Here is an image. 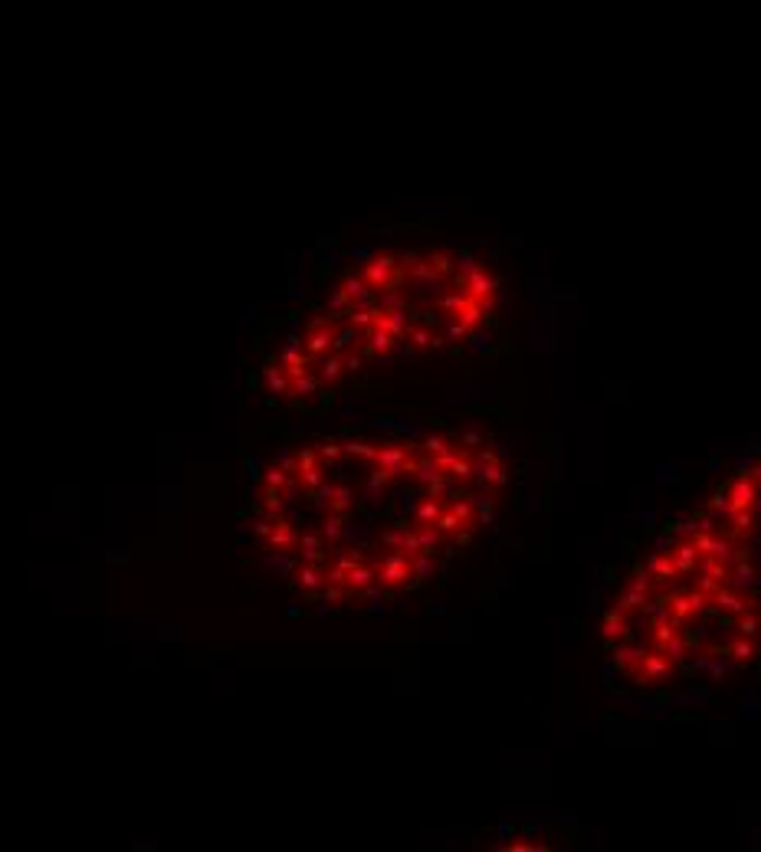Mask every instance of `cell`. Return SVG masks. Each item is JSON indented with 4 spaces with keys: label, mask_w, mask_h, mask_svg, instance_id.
Here are the masks:
<instances>
[{
    "label": "cell",
    "mask_w": 761,
    "mask_h": 852,
    "mask_svg": "<svg viewBox=\"0 0 761 852\" xmlns=\"http://www.w3.org/2000/svg\"><path fill=\"white\" fill-rule=\"evenodd\" d=\"M725 495H729L732 508H751L755 499H758V482H755L751 472H739V479H732V485H729Z\"/></svg>",
    "instance_id": "6da1fadb"
},
{
    "label": "cell",
    "mask_w": 761,
    "mask_h": 852,
    "mask_svg": "<svg viewBox=\"0 0 761 852\" xmlns=\"http://www.w3.org/2000/svg\"><path fill=\"white\" fill-rule=\"evenodd\" d=\"M640 669H643V679L647 682H666L673 675V659L663 649H656V652H649V656H643Z\"/></svg>",
    "instance_id": "7a4b0ae2"
},
{
    "label": "cell",
    "mask_w": 761,
    "mask_h": 852,
    "mask_svg": "<svg viewBox=\"0 0 761 852\" xmlns=\"http://www.w3.org/2000/svg\"><path fill=\"white\" fill-rule=\"evenodd\" d=\"M643 571L653 577V581H673V577H680V567H676V561H673V554H649L647 564H643Z\"/></svg>",
    "instance_id": "3957f363"
},
{
    "label": "cell",
    "mask_w": 761,
    "mask_h": 852,
    "mask_svg": "<svg viewBox=\"0 0 761 852\" xmlns=\"http://www.w3.org/2000/svg\"><path fill=\"white\" fill-rule=\"evenodd\" d=\"M712 600L719 603L722 610H729V613H735V616H741V613H748V610H755V600H748V597H741V590H715V597Z\"/></svg>",
    "instance_id": "277c9868"
},
{
    "label": "cell",
    "mask_w": 761,
    "mask_h": 852,
    "mask_svg": "<svg viewBox=\"0 0 761 852\" xmlns=\"http://www.w3.org/2000/svg\"><path fill=\"white\" fill-rule=\"evenodd\" d=\"M600 636H604L607 642L620 640V636H627V610L614 607V610L604 616V623H600Z\"/></svg>",
    "instance_id": "5b68a950"
},
{
    "label": "cell",
    "mask_w": 761,
    "mask_h": 852,
    "mask_svg": "<svg viewBox=\"0 0 761 852\" xmlns=\"http://www.w3.org/2000/svg\"><path fill=\"white\" fill-rule=\"evenodd\" d=\"M699 557H702V554L696 551V544H692V541H680L676 548H673V561H676L680 574L682 571H686V574L696 571V567H699Z\"/></svg>",
    "instance_id": "8992f818"
},
{
    "label": "cell",
    "mask_w": 761,
    "mask_h": 852,
    "mask_svg": "<svg viewBox=\"0 0 761 852\" xmlns=\"http://www.w3.org/2000/svg\"><path fill=\"white\" fill-rule=\"evenodd\" d=\"M732 587H735V590H758V574H755V567H751L745 557H739V561H735Z\"/></svg>",
    "instance_id": "52a82bcc"
},
{
    "label": "cell",
    "mask_w": 761,
    "mask_h": 852,
    "mask_svg": "<svg viewBox=\"0 0 761 852\" xmlns=\"http://www.w3.org/2000/svg\"><path fill=\"white\" fill-rule=\"evenodd\" d=\"M643 656H647V646H643V642L620 646V649L614 652V665H620V669H630V665H640V662H643Z\"/></svg>",
    "instance_id": "ba28073f"
},
{
    "label": "cell",
    "mask_w": 761,
    "mask_h": 852,
    "mask_svg": "<svg viewBox=\"0 0 761 852\" xmlns=\"http://www.w3.org/2000/svg\"><path fill=\"white\" fill-rule=\"evenodd\" d=\"M643 616H647L649 626H656V623H670V597L647 600V603H643Z\"/></svg>",
    "instance_id": "9c48e42d"
},
{
    "label": "cell",
    "mask_w": 761,
    "mask_h": 852,
    "mask_svg": "<svg viewBox=\"0 0 761 852\" xmlns=\"http://www.w3.org/2000/svg\"><path fill=\"white\" fill-rule=\"evenodd\" d=\"M666 705H696V708H702V705H709V685H696V689H689V692L682 695H673Z\"/></svg>",
    "instance_id": "30bf717a"
},
{
    "label": "cell",
    "mask_w": 761,
    "mask_h": 852,
    "mask_svg": "<svg viewBox=\"0 0 761 852\" xmlns=\"http://www.w3.org/2000/svg\"><path fill=\"white\" fill-rule=\"evenodd\" d=\"M729 525H732V534H748L751 528H755V511L751 508H732L729 515Z\"/></svg>",
    "instance_id": "8fae6325"
},
{
    "label": "cell",
    "mask_w": 761,
    "mask_h": 852,
    "mask_svg": "<svg viewBox=\"0 0 761 852\" xmlns=\"http://www.w3.org/2000/svg\"><path fill=\"white\" fill-rule=\"evenodd\" d=\"M729 656H732V662L735 665H741V662H748L751 656H755V642H751V636H735L732 640V646H729Z\"/></svg>",
    "instance_id": "7c38bea8"
},
{
    "label": "cell",
    "mask_w": 761,
    "mask_h": 852,
    "mask_svg": "<svg viewBox=\"0 0 761 852\" xmlns=\"http://www.w3.org/2000/svg\"><path fill=\"white\" fill-rule=\"evenodd\" d=\"M666 656H670L673 662H686V652H689V642H686V636H680V633H673L670 640L660 646Z\"/></svg>",
    "instance_id": "4fadbf2b"
},
{
    "label": "cell",
    "mask_w": 761,
    "mask_h": 852,
    "mask_svg": "<svg viewBox=\"0 0 761 852\" xmlns=\"http://www.w3.org/2000/svg\"><path fill=\"white\" fill-rule=\"evenodd\" d=\"M709 557H715L719 564H725V567H729V564H735L739 557H745V554L735 551V544H732L729 538H719V541H715V551H712Z\"/></svg>",
    "instance_id": "5bb4252c"
},
{
    "label": "cell",
    "mask_w": 761,
    "mask_h": 852,
    "mask_svg": "<svg viewBox=\"0 0 761 852\" xmlns=\"http://www.w3.org/2000/svg\"><path fill=\"white\" fill-rule=\"evenodd\" d=\"M735 669V662H732V656H712V662H709V682H722L729 672Z\"/></svg>",
    "instance_id": "9a60e30c"
},
{
    "label": "cell",
    "mask_w": 761,
    "mask_h": 852,
    "mask_svg": "<svg viewBox=\"0 0 761 852\" xmlns=\"http://www.w3.org/2000/svg\"><path fill=\"white\" fill-rule=\"evenodd\" d=\"M647 600H649V593H640V590H630V587H627V590L620 593L617 607H620V610H627V613L630 610L637 613V610H643V603H647Z\"/></svg>",
    "instance_id": "2e32d148"
},
{
    "label": "cell",
    "mask_w": 761,
    "mask_h": 852,
    "mask_svg": "<svg viewBox=\"0 0 761 852\" xmlns=\"http://www.w3.org/2000/svg\"><path fill=\"white\" fill-rule=\"evenodd\" d=\"M627 587L630 590H640V593H649L653 590V577H649L647 571H633L630 574V581H627Z\"/></svg>",
    "instance_id": "e0dca14e"
},
{
    "label": "cell",
    "mask_w": 761,
    "mask_h": 852,
    "mask_svg": "<svg viewBox=\"0 0 761 852\" xmlns=\"http://www.w3.org/2000/svg\"><path fill=\"white\" fill-rule=\"evenodd\" d=\"M739 633L741 636H755L758 633V610H748L739 616Z\"/></svg>",
    "instance_id": "ac0fdd59"
},
{
    "label": "cell",
    "mask_w": 761,
    "mask_h": 852,
    "mask_svg": "<svg viewBox=\"0 0 761 852\" xmlns=\"http://www.w3.org/2000/svg\"><path fill=\"white\" fill-rule=\"evenodd\" d=\"M715 541H719L715 534H706V532L692 534V544H696V551H699V554H712V551H715Z\"/></svg>",
    "instance_id": "d6986e66"
},
{
    "label": "cell",
    "mask_w": 761,
    "mask_h": 852,
    "mask_svg": "<svg viewBox=\"0 0 761 852\" xmlns=\"http://www.w3.org/2000/svg\"><path fill=\"white\" fill-rule=\"evenodd\" d=\"M676 544H680L676 532H666V534H656L653 548H656V554H673V548H676Z\"/></svg>",
    "instance_id": "ffe728a7"
},
{
    "label": "cell",
    "mask_w": 761,
    "mask_h": 852,
    "mask_svg": "<svg viewBox=\"0 0 761 852\" xmlns=\"http://www.w3.org/2000/svg\"><path fill=\"white\" fill-rule=\"evenodd\" d=\"M673 479H676V466H673L670 459H660L656 462V482H660V485H670Z\"/></svg>",
    "instance_id": "44dd1931"
},
{
    "label": "cell",
    "mask_w": 761,
    "mask_h": 852,
    "mask_svg": "<svg viewBox=\"0 0 761 852\" xmlns=\"http://www.w3.org/2000/svg\"><path fill=\"white\" fill-rule=\"evenodd\" d=\"M732 466H735L739 472H751V466H755V456H751V452H735V456H732Z\"/></svg>",
    "instance_id": "7402d4cb"
},
{
    "label": "cell",
    "mask_w": 761,
    "mask_h": 852,
    "mask_svg": "<svg viewBox=\"0 0 761 852\" xmlns=\"http://www.w3.org/2000/svg\"><path fill=\"white\" fill-rule=\"evenodd\" d=\"M624 708L627 712H649V708H656V702H649V698H630V702H624Z\"/></svg>",
    "instance_id": "603a6c76"
},
{
    "label": "cell",
    "mask_w": 761,
    "mask_h": 852,
    "mask_svg": "<svg viewBox=\"0 0 761 852\" xmlns=\"http://www.w3.org/2000/svg\"><path fill=\"white\" fill-rule=\"evenodd\" d=\"M633 522H637V528H653L656 511H633Z\"/></svg>",
    "instance_id": "cb8c5ba5"
},
{
    "label": "cell",
    "mask_w": 761,
    "mask_h": 852,
    "mask_svg": "<svg viewBox=\"0 0 761 852\" xmlns=\"http://www.w3.org/2000/svg\"><path fill=\"white\" fill-rule=\"evenodd\" d=\"M709 662H712V656H696V659L689 662V669L692 672H709Z\"/></svg>",
    "instance_id": "d4e9b609"
},
{
    "label": "cell",
    "mask_w": 761,
    "mask_h": 852,
    "mask_svg": "<svg viewBox=\"0 0 761 852\" xmlns=\"http://www.w3.org/2000/svg\"><path fill=\"white\" fill-rule=\"evenodd\" d=\"M706 466H709V472H719L722 456H719V452H715V456H709V459H706Z\"/></svg>",
    "instance_id": "484cf974"
},
{
    "label": "cell",
    "mask_w": 761,
    "mask_h": 852,
    "mask_svg": "<svg viewBox=\"0 0 761 852\" xmlns=\"http://www.w3.org/2000/svg\"><path fill=\"white\" fill-rule=\"evenodd\" d=\"M528 832H532V836H541V832H545V823H532V826H528Z\"/></svg>",
    "instance_id": "4316f807"
},
{
    "label": "cell",
    "mask_w": 761,
    "mask_h": 852,
    "mask_svg": "<svg viewBox=\"0 0 761 852\" xmlns=\"http://www.w3.org/2000/svg\"><path fill=\"white\" fill-rule=\"evenodd\" d=\"M751 475H755V482L761 485V462H755V466H751Z\"/></svg>",
    "instance_id": "83f0119b"
}]
</instances>
